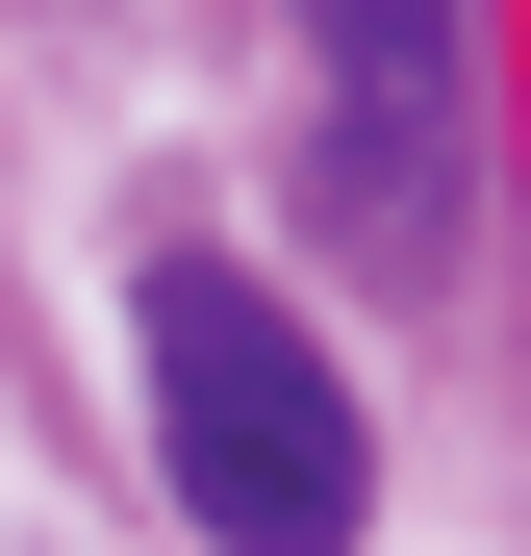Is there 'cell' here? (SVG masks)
I'll list each match as a JSON object with an SVG mask.
<instances>
[{
  "label": "cell",
  "mask_w": 531,
  "mask_h": 556,
  "mask_svg": "<svg viewBox=\"0 0 531 556\" xmlns=\"http://www.w3.org/2000/svg\"><path fill=\"white\" fill-rule=\"evenodd\" d=\"M127 354H152V481L203 506V556H354V506H380V455H354V380H329L279 304H253L228 253H152Z\"/></svg>",
  "instance_id": "cell-1"
},
{
  "label": "cell",
  "mask_w": 531,
  "mask_h": 556,
  "mask_svg": "<svg viewBox=\"0 0 531 556\" xmlns=\"http://www.w3.org/2000/svg\"><path fill=\"white\" fill-rule=\"evenodd\" d=\"M329 26V228L380 278H456L481 228V26L456 0H304Z\"/></svg>",
  "instance_id": "cell-2"
}]
</instances>
